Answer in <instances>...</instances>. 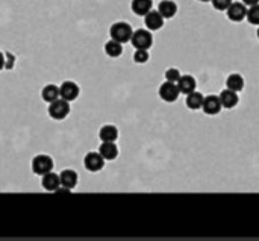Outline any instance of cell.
<instances>
[{
	"label": "cell",
	"mask_w": 259,
	"mask_h": 241,
	"mask_svg": "<svg viewBox=\"0 0 259 241\" xmlns=\"http://www.w3.org/2000/svg\"><path fill=\"white\" fill-rule=\"evenodd\" d=\"M132 33H133L132 26L129 23H126V21H117V23H114L113 26H111V29H109L111 38L116 39V41H119V43H122V44L130 41Z\"/></svg>",
	"instance_id": "6da1fadb"
},
{
	"label": "cell",
	"mask_w": 259,
	"mask_h": 241,
	"mask_svg": "<svg viewBox=\"0 0 259 241\" xmlns=\"http://www.w3.org/2000/svg\"><path fill=\"white\" fill-rule=\"evenodd\" d=\"M130 43L135 49H150L153 44V36L149 29H138L133 30Z\"/></svg>",
	"instance_id": "7a4b0ae2"
},
{
	"label": "cell",
	"mask_w": 259,
	"mask_h": 241,
	"mask_svg": "<svg viewBox=\"0 0 259 241\" xmlns=\"http://www.w3.org/2000/svg\"><path fill=\"white\" fill-rule=\"evenodd\" d=\"M53 170V159L49 155H36L32 159V172L35 175H46Z\"/></svg>",
	"instance_id": "3957f363"
},
{
	"label": "cell",
	"mask_w": 259,
	"mask_h": 241,
	"mask_svg": "<svg viewBox=\"0 0 259 241\" xmlns=\"http://www.w3.org/2000/svg\"><path fill=\"white\" fill-rule=\"evenodd\" d=\"M47 112L53 120H64L70 114V102H67L64 99H56V100L50 102Z\"/></svg>",
	"instance_id": "277c9868"
},
{
	"label": "cell",
	"mask_w": 259,
	"mask_h": 241,
	"mask_svg": "<svg viewBox=\"0 0 259 241\" xmlns=\"http://www.w3.org/2000/svg\"><path fill=\"white\" fill-rule=\"evenodd\" d=\"M84 166L88 172H99L105 166V158L100 155V152H90L84 158Z\"/></svg>",
	"instance_id": "5b68a950"
},
{
	"label": "cell",
	"mask_w": 259,
	"mask_h": 241,
	"mask_svg": "<svg viewBox=\"0 0 259 241\" xmlns=\"http://www.w3.org/2000/svg\"><path fill=\"white\" fill-rule=\"evenodd\" d=\"M180 91L176 82H170V80H165V82L159 87V96L164 102H174L179 97Z\"/></svg>",
	"instance_id": "8992f818"
},
{
	"label": "cell",
	"mask_w": 259,
	"mask_h": 241,
	"mask_svg": "<svg viewBox=\"0 0 259 241\" xmlns=\"http://www.w3.org/2000/svg\"><path fill=\"white\" fill-rule=\"evenodd\" d=\"M59 96H61V99H64L67 102L76 100L78 96H79V87H78V84L73 82V80H65V82H62L61 87H59Z\"/></svg>",
	"instance_id": "52a82bcc"
},
{
	"label": "cell",
	"mask_w": 259,
	"mask_h": 241,
	"mask_svg": "<svg viewBox=\"0 0 259 241\" xmlns=\"http://www.w3.org/2000/svg\"><path fill=\"white\" fill-rule=\"evenodd\" d=\"M226 12H228V18L235 23H240L247 17V8L244 3H240V2H232V5L228 8Z\"/></svg>",
	"instance_id": "ba28073f"
},
{
	"label": "cell",
	"mask_w": 259,
	"mask_h": 241,
	"mask_svg": "<svg viewBox=\"0 0 259 241\" xmlns=\"http://www.w3.org/2000/svg\"><path fill=\"white\" fill-rule=\"evenodd\" d=\"M144 24L149 30H158L164 26V17L159 11H149L144 15Z\"/></svg>",
	"instance_id": "9c48e42d"
},
{
	"label": "cell",
	"mask_w": 259,
	"mask_h": 241,
	"mask_svg": "<svg viewBox=\"0 0 259 241\" xmlns=\"http://www.w3.org/2000/svg\"><path fill=\"white\" fill-rule=\"evenodd\" d=\"M221 102H220V96H214V94H211V96H208V97H205L203 99V106H202V109L205 111V114H208V115H215V114H218L220 111H221Z\"/></svg>",
	"instance_id": "30bf717a"
},
{
	"label": "cell",
	"mask_w": 259,
	"mask_h": 241,
	"mask_svg": "<svg viewBox=\"0 0 259 241\" xmlns=\"http://www.w3.org/2000/svg\"><path fill=\"white\" fill-rule=\"evenodd\" d=\"M177 87H179L180 94L187 96V94H190V93H193L196 90V87H197L196 85V79L191 74H183L177 80Z\"/></svg>",
	"instance_id": "8fae6325"
},
{
	"label": "cell",
	"mask_w": 259,
	"mask_h": 241,
	"mask_svg": "<svg viewBox=\"0 0 259 241\" xmlns=\"http://www.w3.org/2000/svg\"><path fill=\"white\" fill-rule=\"evenodd\" d=\"M100 155L105 158V161H113L119 156V147L116 144V141H102L100 147H99Z\"/></svg>",
	"instance_id": "7c38bea8"
},
{
	"label": "cell",
	"mask_w": 259,
	"mask_h": 241,
	"mask_svg": "<svg viewBox=\"0 0 259 241\" xmlns=\"http://www.w3.org/2000/svg\"><path fill=\"white\" fill-rule=\"evenodd\" d=\"M238 100H240L238 99V93L234 91V90L226 88V90H223L220 93V102H221V106H223V108H228V109L235 108L238 105Z\"/></svg>",
	"instance_id": "4fadbf2b"
},
{
	"label": "cell",
	"mask_w": 259,
	"mask_h": 241,
	"mask_svg": "<svg viewBox=\"0 0 259 241\" xmlns=\"http://www.w3.org/2000/svg\"><path fill=\"white\" fill-rule=\"evenodd\" d=\"M41 185H43V188L47 190V191H56V190L61 187L59 175H56V173H53V172H49V173L43 175Z\"/></svg>",
	"instance_id": "5bb4252c"
},
{
	"label": "cell",
	"mask_w": 259,
	"mask_h": 241,
	"mask_svg": "<svg viewBox=\"0 0 259 241\" xmlns=\"http://www.w3.org/2000/svg\"><path fill=\"white\" fill-rule=\"evenodd\" d=\"M152 0H132L130 8L133 11V14L136 15H145L149 11H152Z\"/></svg>",
	"instance_id": "9a60e30c"
},
{
	"label": "cell",
	"mask_w": 259,
	"mask_h": 241,
	"mask_svg": "<svg viewBox=\"0 0 259 241\" xmlns=\"http://www.w3.org/2000/svg\"><path fill=\"white\" fill-rule=\"evenodd\" d=\"M59 179H61L62 187H67V188L73 190L78 184V173L75 170H64V172H61Z\"/></svg>",
	"instance_id": "2e32d148"
},
{
	"label": "cell",
	"mask_w": 259,
	"mask_h": 241,
	"mask_svg": "<svg viewBox=\"0 0 259 241\" xmlns=\"http://www.w3.org/2000/svg\"><path fill=\"white\" fill-rule=\"evenodd\" d=\"M158 11L161 12V15L164 18H171L177 12V5L174 2H171V0H162L158 6Z\"/></svg>",
	"instance_id": "e0dca14e"
},
{
	"label": "cell",
	"mask_w": 259,
	"mask_h": 241,
	"mask_svg": "<svg viewBox=\"0 0 259 241\" xmlns=\"http://www.w3.org/2000/svg\"><path fill=\"white\" fill-rule=\"evenodd\" d=\"M99 137L102 141H116L119 138V129L113 125H105L102 126Z\"/></svg>",
	"instance_id": "ac0fdd59"
},
{
	"label": "cell",
	"mask_w": 259,
	"mask_h": 241,
	"mask_svg": "<svg viewBox=\"0 0 259 241\" xmlns=\"http://www.w3.org/2000/svg\"><path fill=\"white\" fill-rule=\"evenodd\" d=\"M226 87H228L229 90L237 91V93L241 91V90L244 88V79H243V76L238 74V73H232V74H229L228 79H226Z\"/></svg>",
	"instance_id": "d6986e66"
},
{
	"label": "cell",
	"mask_w": 259,
	"mask_h": 241,
	"mask_svg": "<svg viewBox=\"0 0 259 241\" xmlns=\"http://www.w3.org/2000/svg\"><path fill=\"white\" fill-rule=\"evenodd\" d=\"M105 53L111 58H119L122 53H123V46L122 43L116 41V39L111 38L109 41L105 44Z\"/></svg>",
	"instance_id": "ffe728a7"
},
{
	"label": "cell",
	"mask_w": 259,
	"mask_h": 241,
	"mask_svg": "<svg viewBox=\"0 0 259 241\" xmlns=\"http://www.w3.org/2000/svg\"><path fill=\"white\" fill-rule=\"evenodd\" d=\"M41 97H43V100L47 102V103H50V102L59 99V97H61V96H59V87H56V85H53V84L46 85V87L43 88V91H41Z\"/></svg>",
	"instance_id": "44dd1931"
},
{
	"label": "cell",
	"mask_w": 259,
	"mask_h": 241,
	"mask_svg": "<svg viewBox=\"0 0 259 241\" xmlns=\"http://www.w3.org/2000/svg\"><path fill=\"white\" fill-rule=\"evenodd\" d=\"M203 94L202 93H199V91H193V93H190V94H187V106L190 108V109H200L202 106H203Z\"/></svg>",
	"instance_id": "7402d4cb"
},
{
	"label": "cell",
	"mask_w": 259,
	"mask_h": 241,
	"mask_svg": "<svg viewBox=\"0 0 259 241\" xmlns=\"http://www.w3.org/2000/svg\"><path fill=\"white\" fill-rule=\"evenodd\" d=\"M247 20L252 24L259 26V3L253 5V6H250V9H247Z\"/></svg>",
	"instance_id": "603a6c76"
},
{
	"label": "cell",
	"mask_w": 259,
	"mask_h": 241,
	"mask_svg": "<svg viewBox=\"0 0 259 241\" xmlns=\"http://www.w3.org/2000/svg\"><path fill=\"white\" fill-rule=\"evenodd\" d=\"M211 2L217 11H228V8L232 5L234 0H211Z\"/></svg>",
	"instance_id": "cb8c5ba5"
},
{
	"label": "cell",
	"mask_w": 259,
	"mask_h": 241,
	"mask_svg": "<svg viewBox=\"0 0 259 241\" xmlns=\"http://www.w3.org/2000/svg\"><path fill=\"white\" fill-rule=\"evenodd\" d=\"M149 59V52L145 49H136V52L133 53V61L138 62V64H144Z\"/></svg>",
	"instance_id": "d4e9b609"
},
{
	"label": "cell",
	"mask_w": 259,
	"mask_h": 241,
	"mask_svg": "<svg viewBox=\"0 0 259 241\" xmlns=\"http://www.w3.org/2000/svg\"><path fill=\"white\" fill-rule=\"evenodd\" d=\"M180 76L182 74H180V71L177 68H168L165 71V80H170V82H176L177 84V80H179Z\"/></svg>",
	"instance_id": "484cf974"
},
{
	"label": "cell",
	"mask_w": 259,
	"mask_h": 241,
	"mask_svg": "<svg viewBox=\"0 0 259 241\" xmlns=\"http://www.w3.org/2000/svg\"><path fill=\"white\" fill-rule=\"evenodd\" d=\"M14 62H15V56L11 52H6L5 53V68L12 70L14 68Z\"/></svg>",
	"instance_id": "4316f807"
},
{
	"label": "cell",
	"mask_w": 259,
	"mask_h": 241,
	"mask_svg": "<svg viewBox=\"0 0 259 241\" xmlns=\"http://www.w3.org/2000/svg\"><path fill=\"white\" fill-rule=\"evenodd\" d=\"M243 3L246 6H253V5H258L259 3V0H243Z\"/></svg>",
	"instance_id": "83f0119b"
},
{
	"label": "cell",
	"mask_w": 259,
	"mask_h": 241,
	"mask_svg": "<svg viewBox=\"0 0 259 241\" xmlns=\"http://www.w3.org/2000/svg\"><path fill=\"white\" fill-rule=\"evenodd\" d=\"M5 68V53L0 52V70Z\"/></svg>",
	"instance_id": "f1b7e54d"
},
{
	"label": "cell",
	"mask_w": 259,
	"mask_h": 241,
	"mask_svg": "<svg viewBox=\"0 0 259 241\" xmlns=\"http://www.w3.org/2000/svg\"><path fill=\"white\" fill-rule=\"evenodd\" d=\"M199 2H211V0H199Z\"/></svg>",
	"instance_id": "f546056e"
},
{
	"label": "cell",
	"mask_w": 259,
	"mask_h": 241,
	"mask_svg": "<svg viewBox=\"0 0 259 241\" xmlns=\"http://www.w3.org/2000/svg\"><path fill=\"white\" fill-rule=\"evenodd\" d=\"M258 38H259V29H258Z\"/></svg>",
	"instance_id": "4dcf8cb0"
}]
</instances>
